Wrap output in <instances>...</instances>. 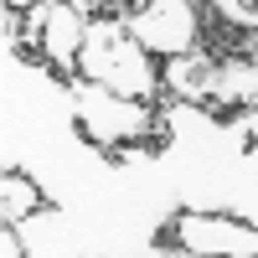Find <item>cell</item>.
<instances>
[{"mask_svg":"<svg viewBox=\"0 0 258 258\" xmlns=\"http://www.w3.org/2000/svg\"><path fill=\"white\" fill-rule=\"evenodd\" d=\"M78 78L98 83V88H109L119 98H140V103H150L165 88L160 62L135 41V31H129L119 16L88 21V41H83V57H78Z\"/></svg>","mask_w":258,"mask_h":258,"instance_id":"cell-1","label":"cell"},{"mask_svg":"<svg viewBox=\"0 0 258 258\" xmlns=\"http://www.w3.org/2000/svg\"><path fill=\"white\" fill-rule=\"evenodd\" d=\"M68 103H73V124L83 129V140H93L98 150H124V145H145L160 135V114L150 103L119 98L109 88H98V83L73 78Z\"/></svg>","mask_w":258,"mask_h":258,"instance_id":"cell-2","label":"cell"},{"mask_svg":"<svg viewBox=\"0 0 258 258\" xmlns=\"http://www.w3.org/2000/svg\"><path fill=\"white\" fill-rule=\"evenodd\" d=\"M83 41H88V11H78L73 0H41L26 11V31H21V47L36 52L52 73L78 78V57Z\"/></svg>","mask_w":258,"mask_h":258,"instance_id":"cell-3","label":"cell"},{"mask_svg":"<svg viewBox=\"0 0 258 258\" xmlns=\"http://www.w3.org/2000/svg\"><path fill=\"white\" fill-rule=\"evenodd\" d=\"M119 21L135 31V41L150 57H165V62L197 52L202 47V31H207L197 0H145L140 11H124Z\"/></svg>","mask_w":258,"mask_h":258,"instance_id":"cell-4","label":"cell"},{"mask_svg":"<svg viewBox=\"0 0 258 258\" xmlns=\"http://www.w3.org/2000/svg\"><path fill=\"white\" fill-rule=\"evenodd\" d=\"M170 238L191 253H207V258H258V222L227 217V212L191 207L181 217H170Z\"/></svg>","mask_w":258,"mask_h":258,"instance_id":"cell-5","label":"cell"},{"mask_svg":"<svg viewBox=\"0 0 258 258\" xmlns=\"http://www.w3.org/2000/svg\"><path fill=\"white\" fill-rule=\"evenodd\" d=\"M202 21L227 36L232 52H258V0H202Z\"/></svg>","mask_w":258,"mask_h":258,"instance_id":"cell-6","label":"cell"},{"mask_svg":"<svg viewBox=\"0 0 258 258\" xmlns=\"http://www.w3.org/2000/svg\"><path fill=\"white\" fill-rule=\"evenodd\" d=\"M0 212H6V227H26L41 212V186L26 170H6V181H0Z\"/></svg>","mask_w":258,"mask_h":258,"instance_id":"cell-7","label":"cell"},{"mask_svg":"<svg viewBox=\"0 0 258 258\" xmlns=\"http://www.w3.org/2000/svg\"><path fill=\"white\" fill-rule=\"evenodd\" d=\"M73 6H78V11H119V16H124L129 0H73Z\"/></svg>","mask_w":258,"mask_h":258,"instance_id":"cell-8","label":"cell"},{"mask_svg":"<svg viewBox=\"0 0 258 258\" xmlns=\"http://www.w3.org/2000/svg\"><path fill=\"white\" fill-rule=\"evenodd\" d=\"M155 258H207V253H191V248H176V253H155Z\"/></svg>","mask_w":258,"mask_h":258,"instance_id":"cell-9","label":"cell"},{"mask_svg":"<svg viewBox=\"0 0 258 258\" xmlns=\"http://www.w3.org/2000/svg\"><path fill=\"white\" fill-rule=\"evenodd\" d=\"M11 11H31V6H41V0H6Z\"/></svg>","mask_w":258,"mask_h":258,"instance_id":"cell-10","label":"cell"}]
</instances>
